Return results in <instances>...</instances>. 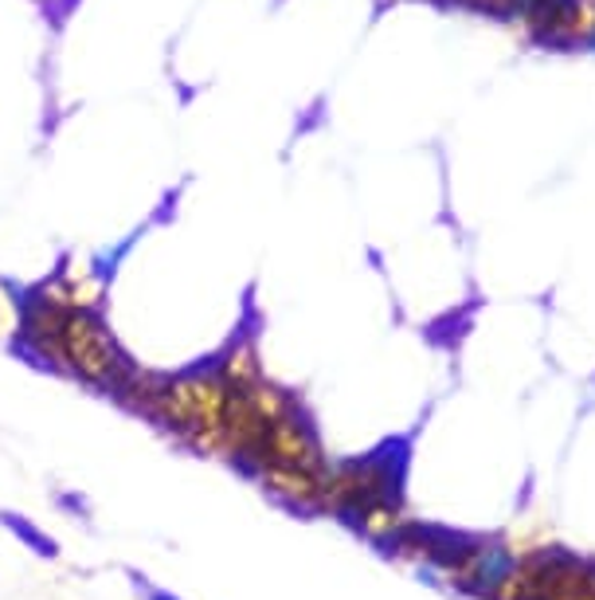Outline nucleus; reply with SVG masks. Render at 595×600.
Masks as SVG:
<instances>
[{"mask_svg":"<svg viewBox=\"0 0 595 600\" xmlns=\"http://www.w3.org/2000/svg\"><path fill=\"white\" fill-rule=\"evenodd\" d=\"M138 592H141V600H176L173 592H161V589H149V585H141V577H138Z\"/></svg>","mask_w":595,"mask_h":600,"instance_id":"4","label":"nucleus"},{"mask_svg":"<svg viewBox=\"0 0 595 600\" xmlns=\"http://www.w3.org/2000/svg\"><path fill=\"white\" fill-rule=\"evenodd\" d=\"M0 322H4V299H0Z\"/></svg>","mask_w":595,"mask_h":600,"instance_id":"5","label":"nucleus"},{"mask_svg":"<svg viewBox=\"0 0 595 600\" xmlns=\"http://www.w3.org/2000/svg\"><path fill=\"white\" fill-rule=\"evenodd\" d=\"M228 405H231V385L228 377H176L153 393V408L158 416L188 436L201 448H219L228 440Z\"/></svg>","mask_w":595,"mask_h":600,"instance_id":"1","label":"nucleus"},{"mask_svg":"<svg viewBox=\"0 0 595 600\" xmlns=\"http://www.w3.org/2000/svg\"><path fill=\"white\" fill-rule=\"evenodd\" d=\"M506 24L544 47H592L595 0H521Z\"/></svg>","mask_w":595,"mask_h":600,"instance_id":"2","label":"nucleus"},{"mask_svg":"<svg viewBox=\"0 0 595 600\" xmlns=\"http://www.w3.org/2000/svg\"><path fill=\"white\" fill-rule=\"evenodd\" d=\"M0 526L9 529V534H17V538L24 542V546L32 549L35 557H60V542H55L52 534H44L40 526H32L24 514L0 511Z\"/></svg>","mask_w":595,"mask_h":600,"instance_id":"3","label":"nucleus"}]
</instances>
